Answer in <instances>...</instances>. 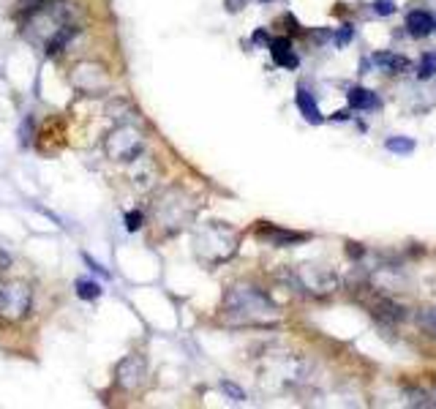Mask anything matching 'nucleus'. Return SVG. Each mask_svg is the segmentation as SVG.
Instances as JSON below:
<instances>
[{
	"instance_id": "nucleus-4",
	"label": "nucleus",
	"mask_w": 436,
	"mask_h": 409,
	"mask_svg": "<svg viewBox=\"0 0 436 409\" xmlns=\"http://www.w3.org/2000/svg\"><path fill=\"white\" fill-rule=\"evenodd\" d=\"M66 25L71 22H68V11L63 8V3H41L33 8L30 20L25 22V33L33 41L50 44Z\"/></svg>"
},
{
	"instance_id": "nucleus-14",
	"label": "nucleus",
	"mask_w": 436,
	"mask_h": 409,
	"mask_svg": "<svg viewBox=\"0 0 436 409\" xmlns=\"http://www.w3.org/2000/svg\"><path fill=\"white\" fill-rule=\"evenodd\" d=\"M374 63H379V66H384V71H407L409 69V60H404V57H398V55H377L374 57Z\"/></svg>"
},
{
	"instance_id": "nucleus-20",
	"label": "nucleus",
	"mask_w": 436,
	"mask_h": 409,
	"mask_svg": "<svg viewBox=\"0 0 436 409\" xmlns=\"http://www.w3.org/2000/svg\"><path fill=\"white\" fill-rule=\"evenodd\" d=\"M374 11H377L379 17H387V14L395 11V3H393V0H374Z\"/></svg>"
},
{
	"instance_id": "nucleus-19",
	"label": "nucleus",
	"mask_w": 436,
	"mask_h": 409,
	"mask_svg": "<svg viewBox=\"0 0 436 409\" xmlns=\"http://www.w3.org/2000/svg\"><path fill=\"white\" fill-rule=\"evenodd\" d=\"M352 38H354V27H352V25H344V27H341V30H338V33H335V44H338V47L349 44Z\"/></svg>"
},
{
	"instance_id": "nucleus-1",
	"label": "nucleus",
	"mask_w": 436,
	"mask_h": 409,
	"mask_svg": "<svg viewBox=\"0 0 436 409\" xmlns=\"http://www.w3.org/2000/svg\"><path fill=\"white\" fill-rule=\"evenodd\" d=\"M224 314L232 325H265L272 320V306L256 287L235 284L226 289Z\"/></svg>"
},
{
	"instance_id": "nucleus-16",
	"label": "nucleus",
	"mask_w": 436,
	"mask_h": 409,
	"mask_svg": "<svg viewBox=\"0 0 436 409\" xmlns=\"http://www.w3.org/2000/svg\"><path fill=\"white\" fill-rule=\"evenodd\" d=\"M436 74V52H426L420 57V66H417V77L420 80H428Z\"/></svg>"
},
{
	"instance_id": "nucleus-7",
	"label": "nucleus",
	"mask_w": 436,
	"mask_h": 409,
	"mask_svg": "<svg viewBox=\"0 0 436 409\" xmlns=\"http://www.w3.org/2000/svg\"><path fill=\"white\" fill-rule=\"evenodd\" d=\"M115 377H117V385L123 387V390H136L145 377H147V360L142 357V354H129V357H123L120 363H117V371H115Z\"/></svg>"
},
{
	"instance_id": "nucleus-2",
	"label": "nucleus",
	"mask_w": 436,
	"mask_h": 409,
	"mask_svg": "<svg viewBox=\"0 0 436 409\" xmlns=\"http://www.w3.org/2000/svg\"><path fill=\"white\" fill-rule=\"evenodd\" d=\"M194 210H196V205L191 202L189 194L172 186V189L161 191V196L153 202V221L166 235H175L194 218Z\"/></svg>"
},
{
	"instance_id": "nucleus-22",
	"label": "nucleus",
	"mask_w": 436,
	"mask_h": 409,
	"mask_svg": "<svg viewBox=\"0 0 436 409\" xmlns=\"http://www.w3.org/2000/svg\"><path fill=\"white\" fill-rule=\"evenodd\" d=\"M85 262H87V265H90V271H93V273H99V275H101V278H109V273L104 271V268H101V265H99V262H93V259H90V257H85Z\"/></svg>"
},
{
	"instance_id": "nucleus-5",
	"label": "nucleus",
	"mask_w": 436,
	"mask_h": 409,
	"mask_svg": "<svg viewBox=\"0 0 436 409\" xmlns=\"http://www.w3.org/2000/svg\"><path fill=\"white\" fill-rule=\"evenodd\" d=\"M104 150L112 162H136L142 153H145V142H142V131L123 123L117 126L115 131H109V136L104 139Z\"/></svg>"
},
{
	"instance_id": "nucleus-15",
	"label": "nucleus",
	"mask_w": 436,
	"mask_h": 409,
	"mask_svg": "<svg viewBox=\"0 0 436 409\" xmlns=\"http://www.w3.org/2000/svg\"><path fill=\"white\" fill-rule=\"evenodd\" d=\"M101 287L96 284V281H87V278H80L77 281V295H80L82 300H96V298H101Z\"/></svg>"
},
{
	"instance_id": "nucleus-6",
	"label": "nucleus",
	"mask_w": 436,
	"mask_h": 409,
	"mask_svg": "<svg viewBox=\"0 0 436 409\" xmlns=\"http://www.w3.org/2000/svg\"><path fill=\"white\" fill-rule=\"evenodd\" d=\"M30 303H33V292L25 281H11L0 287V317L20 322L30 314Z\"/></svg>"
},
{
	"instance_id": "nucleus-3",
	"label": "nucleus",
	"mask_w": 436,
	"mask_h": 409,
	"mask_svg": "<svg viewBox=\"0 0 436 409\" xmlns=\"http://www.w3.org/2000/svg\"><path fill=\"white\" fill-rule=\"evenodd\" d=\"M194 245H196V254L202 262L208 265H216V262H224L232 257L235 251V232L229 227H224L221 221H213L208 227H202L194 238Z\"/></svg>"
},
{
	"instance_id": "nucleus-9",
	"label": "nucleus",
	"mask_w": 436,
	"mask_h": 409,
	"mask_svg": "<svg viewBox=\"0 0 436 409\" xmlns=\"http://www.w3.org/2000/svg\"><path fill=\"white\" fill-rule=\"evenodd\" d=\"M131 180H134V186L139 191H150L156 186V180H159V166L150 162V159L139 156L134 172H131Z\"/></svg>"
},
{
	"instance_id": "nucleus-23",
	"label": "nucleus",
	"mask_w": 436,
	"mask_h": 409,
	"mask_svg": "<svg viewBox=\"0 0 436 409\" xmlns=\"http://www.w3.org/2000/svg\"><path fill=\"white\" fill-rule=\"evenodd\" d=\"M254 41H256V44H265V41H268V33H265V30H256V33H254Z\"/></svg>"
},
{
	"instance_id": "nucleus-11",
	"label": "nucleus",
	"mask_w": 436,
	"mask_h": 409,
	"mask_svg": "<svg viewBox=\"0 0 436 409\" xmlns=\"http://www.w3.org/2000/svg\"><path fill=\"white\" fill-rule=\"evenodd\" d=\"M407 27L414 38H423V36H428V33L434 30L436 22H434V17L426 14V11H412L409 20H407Z\"/></svg>"
},
{
	"instance_id": "nucleus-8",
	"label": "nucleus",
	"mask_w": 436,
	"mask_h": 409,
	"mask_svg": "<svg viewBox=\"0 0 436 409\" xmlns=\"http://www.w3.org/2000/svg\"><path fill=\"white\" fill-rule=\"evenodd\" d=\"M71 82L80 87L82 93L96 96V93H101L107 87V71L99 63H80L74 69V74H71Z\"/></svg>"
},
{
	"instance_id": "nucleus-12",
	"label": "nucleus",
	"mask_w": 436,
	"mask_h": 409,
	"mask_svg": "<svg viewBox=\"0 0 436 409\" xmlns=\"http://www.w3.org/2000/svg\"><path fill=\"white\" fill-rule=\"evenodd\" d=\"M295 101H298L300 112L305 115V120H311V123H322V115H319V107H317V101H314V96L305 90V87H298V96H295Z\"/></svg>"
},
{
	"instance_id": "nucleus-18",
	"label": "nucleus",
	"mask_w": 436,
	"mask_h": 409,
	"mask_svg": "<svg viewBox=\"0 0 436 409\" xmlns=\"http://www.w3.org/2000/svg\"><path fill=\"white\" fill-rule=\"evenodd\" d=\"M142 224H145V216H142V210H129V213H126V227H129V232H136V229H142Z\"/></svg>"
},
{
	"instance_id": "nucleus-21",
	"label": "nucleus",
	"mask_w": 436,
	"mask_h": 409,
	"mask_svg": "<svg viewBox=\"0 0 436 409\" xmlns=\"http://www.w3.org/2000/svg\"><path fill=\"white\" fill-rule=\"evenodd\" d=\"M221 387H224V390H226L229 396H235V401H243V399H245V393H243V390H240L238 385H232V382H224Z\"/></svg>"
},
{
	"instance_id": "nucleus-13",
	"label": "nucleus",
	"mask_w": 436,
	"mask_h": 409,
	"mask_svg": "<svg viewBox=\"0 0 436 409\" xmlns=\"http://www.w3.org/2000/svg\"><path fill=\"white\" fill-rule=\"evenodd\" d=\"M347 99H349V107H354V109H371L379 104L377 96H374L371 90H365V87H352V90L347 93Z\"/></svg>"
},
{
	"instance_id": "nucleus-17",
	"label": "nucleus",
	"mask_w": 436,
	"mask_h": 409,
	"mask_svg": "<svg viewBox=\"0 0 436 409\" xmlns=\"http://www.w3.org/2000/svg\"><path fill=\"white\" fill-rule=\"evenodd\" d=\"M384 148L393 150V153H412V150H414V142H412L409 136H390V139L384 142Z\"/></svg>"
},
{
	"instance_id": "nucleus-10",
	"label": "nucleus",
	"mask_w": 436,
	"mask_h": 409,
	"mask_svg": "<svg viewBox=\"0 0 436 409\" xmlns=\"http://www.w3.org/2000/svg\"><path fill=\"white\" fill-rule=\"evenodd\" d=\"M270 52L272 60L284 69H298V55L292 52V41L289 38H275L270 41Z\"/></svg>"
}]
</instances>
